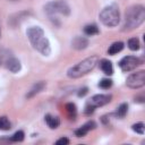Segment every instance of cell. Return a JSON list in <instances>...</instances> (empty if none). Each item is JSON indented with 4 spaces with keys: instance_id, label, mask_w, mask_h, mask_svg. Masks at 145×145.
Here are the masks:
<instances>
[{
    "instance_id": "obj_1",
    "label": "cell",
    "mask_w": 145,
    "mask_h": 145,
    "mask_svg": "<svg viewBox=\"0 0 145 145\" xmlns=\"http://www.w3.org/2000/svg\"><path fill=\"white\" fill-rule=\"evenodd\" d=\"M27 37L33 45V48L43 56H49L51 53V46L49 40L44 35V31L40 26H32L26 32Z\"/></svg>"
},
{
    "instance_id": "obj_2",
    "label": "cell",
    "mask_w": 145,
    "mask_h": 145,
    "mask_svg": "<svg viewBox=\"0 0 145 145\" xmlns=\"http://www.w3.org/2000/svg\"><path fill=\"white\" fill-rule=\"evenodd\" d=\"M145 20V8L142 5L129 7L125 14V23L122 31H131L137 28Z\"/></svg>"
},
{
    "instance_id": "obj_3",
    "label": "cell",
    "mask_w": 145,
    "mask_h": 145,
    "mask_svg": "<svg viewBox=\"0 0 145 145\" xmlns=\"http://www.w3.org/2000/svg\"><path fill=\"white\" fill-rule=\"evenodd\" d=\"M97 63H99V57L91 56V57L82 60L77 65L72 66L71 68H69L67 71V75L70 78H79V77L88 74L89 71H92Z\"/></svg>"
},
{
    "instance_id": "obj_4",
    "label": "cell",
    "mask_w": 145,
    "mask_h": 145,
    "mask_svg": "<svg viewBox=\"0 0 145 145\" xmlns=\"http://www.w3.org/2000/svg\"><path fill=\"white\" fill-rule=\"evenodd\" d=\"M99 17H100V20L102 22L103 25H105L108 27H114L120 22L119 7L116 3L109 5L102 9Z\"/></svg>"
},
{
    "instance_id": "obj_5",
    "label": "cell",
    "mask_w": 145,
    "mask_h": 145,
    "mask_svg": "<svg viewBox=\"0 0 145 145\" xmlns=\"http://www.w3.org/2000/svg\"><path fill=\"white\" fill-rule=\"evenodd\" d=\"M44 9H45V12L50 17L54 16L56 14H60V15H63V16H68L70 14L69 6L65 1H62V0L51 1V2H49V3L45 5Z\"/></svg>"
},
{
    "instance_id": "obj_6",
    "label": "cell",
    "mask_w": 145,
    "mask_h": 145,
    "mask_svg": "<svg viewBox=\"0 0 145 145\" xmlns=\"http://www.w3.org/2000/svg\"><path fill=\"white\" fill-rule=\"evenodd\" d=\"M126 85L130 88H140L145 85V71L139 70L129 75L126 79Z\"/></svg>"
},
{
    "instance_id": "obj_7",
    "label": "cell",
    "mask_w": 145,
    "mask_h": 145,
    "mask_svg": "<svg viewBox=\"0 0 145 145\" xmlns=\"http://www.w3.org/2000/svg\"><path fill=\"white\" fill-rule=\"evenodd\" d=\"M142 63L140 59L134 56H126L123 57L120 61H119V67L122 71L127 72V71H131L134 70L137 66H139Z\"/></svg>"
},
{
    "instance_id": "obj_8",
    "label": "cell",
    "mask_w": 145,
    "mask_h": 145,
    "mask_svg": "<svg viewBox=\"0 0 145 145\" xmlns=\"http://www.w3.org/2000/svg\"><path fill=\"white\" fill-rule=\"evenodd\" d=\"M112 96L110 94H96L94 96H92L88 102H87V105L92 106V108H99V106H103L105 104H108L110 101H111Z\"/></svg>"
},
{
    "instance_id": "obj_9",
    "label": "cell",
    "mask_w": 145,
    "mask_h": 145,
    "mask_svg": "<svg viewBox=\"0 0 145 145\" xmlns=\"http://www.w3.org/2000/svg\"><path fill=\"white\" fill-rule=\"evenodd\" d=\"M95 127H96V123H95L94 121H88V122H86L85 125H83L80 128L76 129V130H75V135H76L77 137H84L89 130L94 129Z\"/></svg>"
},
{
    "instance_id": "obj_10",
    "label": "cell",
    "mask_w": 145,
    "mask_h": 145,
    "mask_svg": "<svg viewBox=\"0 0 145 145\" xmlns=\"http://www.w3.org/2000/svg\"><path fill=\"white\" fill-rule=\"evenodd\" d=\"M71 45L76 50H84L88 45V40L86 37H84V36H76L71 41Z\"/></svg>"
},
{
    "instance_id": "obj_11",
    "label": "cell",
    "mask_w": 145,
    "mask_h": 145,
    "mask_svg": "<svg viewBox=\"0 0 145 145\" xmlns=\"http://www.w3.org/2000/svg\"><path fill=\"white\" fill-rule=\"evenodd\" d=\"M6 68H7L9 71L16 74V72H18V71L20 70L22 65H20V62H19L18 59H16V58H10V59H8V60L6 61Z\"/></svg>"
},
{
    "instance_id": "obj_12",
    "label": "cell",
    "mask_w": 145,
    "mask_h": 145,
    "mask_svg": "<svg viewBox=\"0 0 145 145\" xmlns=\"http://www.w3.org/2000/svg\"><path fill=\"white\" fill-rule=\"evenodd\" d=\"M99 65H100V68L101 70L108 75V76H111L113 74V67H112V62L106 60V59H102V60H99Z\"/></svg>"
},
{
    "instance_id": "obj_13",
    "label": "cell",
    "mask_w": 145,
    "mask_h": 145,
    "mask_svg": "<svg viewBox=\"0 0 145 145\" xmlns=\"http://www.w3.org/2000/svg\"><path fill=\"white\" fill-rule=\"evenodd\" d=\"M44 87H45V83H44V82H37V83H35V84L32 86V88L28 91V93L26 94V97H27V99L33 97L34 95H36L37 93H40L41 91H43Z\"/></svg>"
},
{
    "instance_id": "obj_14",
    "label": "cell",
    "mask_w": 145,
    "mask_h": 145,
    "mask_svg": "<svg viewBox=\"0 0 145 145\" xmlns=\"http://www.w3.org/2000/svg\"><path fill=\"white\" fill-rule=\"evenodd\" d=\"M45 122L51 129H56L60 125V119L58 117H54V116H51V114H46L45 116Z\"/></svg>"
},
{
    "instance_id": "obj_15",
    "label": "cell",
    "mask_w": 145,
    "mask_h": 145,
    "mask_svg": "<svg viewBox=\"0 0 145 145\" xmlns=\"http://www.w3.org/2000/svg\"><path fill=\"white\" fill-rule=\"evenodd\" d=\"M123 49V43L122 42H114V43H112L110 46H109V49H108V53L109 54H111V56H114V54H117L118 52H120L121 50Z\"/></svg>"
},
{
    "instance_id": "obj_16",
    "label": "cell",
    "mask_w": 145,
    "mask_h": 145,
    "mask_svg": "<svg viewBox=\"0 0 145 145\" xmlns=\"http://www.w3.org/2000/svg\"><path fill=\"white\" fill-rule=\"evenodd\" d=\"M66 112L67 114L69 116L70 119H75L76 118V113H77V109H76V105L74 103H67L66 104Z\"/></svg>"
},
{
    "instance_id": "obj_17",
    "label": "cell",
    "mask_w": 145,
    "mask_h": 145,
    "mask_svg": "<svg viewBox=\"0 0 145 145\" xmlns=\"http://www.w3.org/2000/svg\"><path fill=\"white\" fill-rule=\"evenodd\" d=\"M84 33L86 34V35H96V34H99V28H97V26L96 25H94V24H92V25H86L85 27H84Z\"/></svg>"
},
{
    "instance_id": "obj_18",
    "label": "cell",
    "mask_w": 145,
    "mask_h": 145,
    "mask_svg": "<svg viewBox=\"0 0 145 145\" xmlns=\"http://www.w3.org/2000/svg\"><path fill=\"white\" fill-rule=\"evenodd\" d=\"M128 48L131 50V51H137L139 48H140V43H139V40L137 37H131L128 40Z\"/></svg>"
},
{
    "instance_id": "obj_19",
    "label": "cell",
    "mask_w": 145,
    "mask_h": 145,
    "mask_svg": "<svg viewBox=\"0 0 145 145\" xmlns=\"http://www.w3.org/2000/svg\"><path fill=\"white\" fill-rule=\"evenodd\" d=\"M127 111H128V104L127 103H122L118 106L117 111H116V116L119 117V118H123L126 114H127Z\"/></svg>"
},
{
    "instance_id": "obj_20",
    "label": "cell",
    "mask_w": 145,
    "mask_h": 145,
    "mask_svg": "<svg viewBox=\"0 0 145 145\" xmlns=\"http://www.w3.org/2000/svg\"><path fill=\"white\" fill-rule=\"evenodd\" d=\"M10 126L11 125L7 117H0V130H9L11 128Z\"/></svg>"
},
{
    "instance_id": "obj_21",
    "label": "cell",
    "mask_w": 145,
    "mask_h": 145,
    "mask_svg": "<svg viewBox=\"0 0 145 145\" xmlns=\"http://www.w3.org/2000/svg\"><path fill=\"white\" fill-rule=\"evenodd\" d=\"M111 86H112V80H111L110 78H103V79H101L100 83H99V87H101V88H103V89H108V88H110Z\"/></svg>"
},
{
    "instance_id": "obj_22",
    "label": "cell",
    "mask_w": 145,
    "mask_h": 145,
    "mask_svg": "<svg viewBox=\"0 0 145 145\" xmlns=\"http://www.w3.org/2000/svg\"><path fill=\"white\" fill-rule=\"evenodd\" d=\"M24 137H25V134H24V131H22V130H18V131H16L12 136H11V140L12 142H22V140H24Z\"/></svg>"
},
{
    "instance_id": "obj_23",
    "label": "cell",
    "mask_w": 145,
    "mask_h": 145,
    "mask_svg": "<svg viewBox=\"0 0 145 145\" xmlns=\"http://www.w3.org/2000/svg\"><path fill=\"white\" fill-rule=\"evenodd\" d=\"M131 128H133V130L134 131H136L137 134H139V135H143L144 134V123L143 122H137V123H134L133 126H131Z\"/></svg>"
},
{
    "instance_id": "obj_24",
    "label": "cell",
    "mask_w": 145,
    "mask_h": 145,
    "mask_svg": "<svg viewBox=\"0 0 145 145\" xmlns=\"http://www.w3.org/2000/svg\"><path fill=\"white\" fill-rule=\"evenodd\" d=\"M56 144H57V145H68V144H69V139L66 138V137H62V138L58 139V140L56 142Z\"/></svg>"
},
{
    "instance_id": "obj_25",
    "label": "cell",
    "mask_w": 145,
    "mask_h": 145,
    "mask_svg": "<svg viewBox=\"0 0 145 145\" xmlns=\"http://www.w3.org/2000/svg\"><path fill=\"white\" fill-rule=\"evenodd\" d=\"M87 92H88V89H87V87H83V88H80L79 89V92H78V96L79 97H83V96H85L86 94H87Z\"/></svg>"
},
{
    "instance_id": "obj_26",
    "label": "cell",
    "mask_w": 145,
    "mask_h": 145,
    "mask_svg": "<svg viewBox=\"0 0 145 145\" xmlns=\"http://www.w3.org/2000/svg\"><path fill=\"white\" fill-rule=\"evenodd\" d=\"M12 1H15V0H12Z\"/></svg>"
}]
</instances>
